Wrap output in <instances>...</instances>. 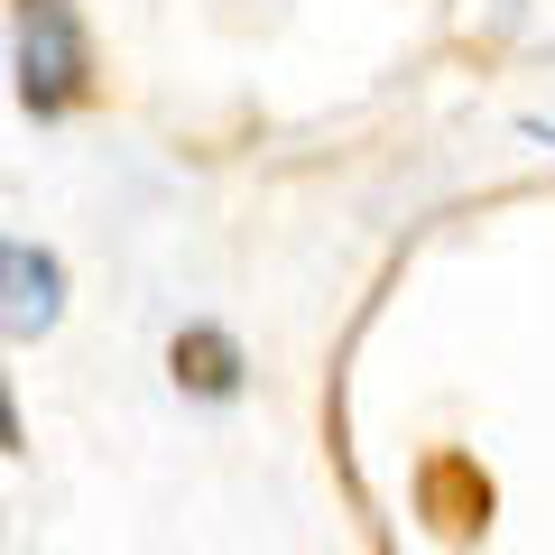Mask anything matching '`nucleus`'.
I'll return each instance as SVG.
<instances>
[{
  "label": "nucleus",
  "mask_w": 555,
  "mask_h": 555,
  "mask_svg": "<svg viewBox=\"0 0 555 555\" xmlns=\"http://www.w3.org/2000/svg\"><path fill=\"white\" fill-rule=\"evenodd\" d=\"M10 65H20V102L38 120L75 112L83 83H93V47H83L75 0H20V20H10Z\"/></svg>",
  "instance_id": "nucleus-1"
},
{
  "label": "nucleus",
  "mask_w": 555,
  "mask_h": 555,
  "mask_svg": "<svg viewBox=\"0 0 555 555\" xmlns=\"http://www.w3.org/2000/svg\"><path fill=\"white\" fill-rule=\"evenodd\" d=\"M56 315H65V269H56V250L0 232V334H47Z\"/></svg>",
  "instance_id": "nucleus-2"
},
{
  "label": "nucleus",
  "mask_w": 555,
  "mask_h": 555,
  "mask_svg": "<svg viewBox=\"0 0 555 555\" xmlns=\"http://www.w3.org/2000/svg\"><path fill=\"white\" fill-rule=\"evenodd\" d=\"M537 139H555V130H546V120H537Z\"/></svg>",
  "instance_id": "nucleus-5"
},
{
  "label": "nucleus",
  "mask_w": 555,
  "mask_h": 555,
  "mask_svg": "<svg viewBox=\"0 0 555 555\" xmlns=\"http://www.w3.org/2000/svg\"><path fill=\"white\" fill-rule=\"evenodd\" d=\"M167 361H177V389H195V398H232L241 389V343L222 334V324H185Z\"/></svg>",
  "instance_id": "nucleus-3"
},
{
  "label": "nucleus",
  "mask_w": 555,
  "mask_h": 555,
  "mask_svg": "<svg viewBox=\"0 0 555 555\" xmlns=\"http://www.w3.org/2000/svg\"><path fill=\"white\" fill-rule=\"evenodd\" d=\"M0 444H20V408H10V379H0Z\"/></svg>",
  "instance_id": "nucleus-4"
}]
</instances>
